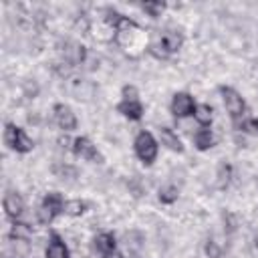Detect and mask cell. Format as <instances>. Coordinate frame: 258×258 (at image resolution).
<instances>
[{
    "label": "cell",
    "instance_id": "cell-18",
    "mask_svg": "<svg viewBox=\"0 0 258 258\" xmlns=\"http://www.w3.org/2000/svg\"><path fill=\"white\" fill-rule=\"evenodd\" d=\"M230 175H232V167L230 163H222L220 169H218V179H216V187L224 189L228 183H230Z\"/></svg>",
    "mask_w": 258,
    "mask_h": 258
},
{
    "label": "cell",
    "instance_id": "cell-7",
    "mask_svg": "<svg viewBox=\"0 0 258 258\" xmlns=\"http://www.w3.org/2000/svg\"><path fill=\"white\" fill-rule=\"evenodd\" d=\"M196 109L194 105V99L189 93H175L173 95V101H171V113L175 119H183L187 115H191Z\"/></svg>",
    "mask_w": 258,
    "mask_h": 258
},
{
    "label": "cell",
    "instance_id": "cell-14",
    "mask_svg": "<svg viewBox=\"0 0 258 258\" xmlns=\"http://www.w3.org/2000/svg\"><path fill=\"white\" fill-rule=\"evenodd\" d=\"M95 248H97V252H101L103 256L115 252V236L109 234V232L99 234V236L95 238Z\"/></svg>",
    "mask_w": 258,
    "mask_h": 258
},
{
    "label": "cell",
    "instance_id": "cell-29",
    "mask_svg": "<svg viewBox=\"0 0 258 258\" xmlns=\"http://www.w3.org/2000/svg\"><path fill=\"white\" fill-rule=\"evenodd\" d=\"M254 246H256V248H258V236H256V238H254Z\"/></svg>",
    "mask_w": 258,
    "mask_h": 258
},
{
    "label": "cell",
    "instance_id": "cell-13",
    "mask_svg": "<svg viewBox=\"0 0 258 258\" xmlns=\"http://www.w3.org/2000/svg\"><path fill=\"white\" fill-rule=\"evenodd\" d=\"M46 258H71L69 256V248L64 246V242L52 234L50 242H48V248H46Z\"/></svg>",
    "mask_w": 258,
    "mask_h": 258
},
{
    "label": "cell",
    "instance_id": "cell-11",
    "mask_svg": "<svg viewBox=\"0 0 258 258\" xmlns=\"http://www.w3.org/2000/svg\"><path fill=\"white\" fill-rule=\"evenodd\" d=\"M2 204H4V210H6V214L10 218H18L22 214V210H24V202H22V198L16 191H8L4 196V202Z\"/></svg>",
    "mask_w": 258,
    "mask_h": 258
},
{
    "label": "cell",
    "instance_id": "cell-27",
    "mask_svg": "<svg viewBox=\"0 0 258 258\" xmlns=\"http://www.w3.org/2000/svg\"><path fill=\"white\" fill-rule=\"evenodd\" d=\"M105 258H123V256H121V254H119V252L115 250V252H111V254H107Z\"/></svg>",
    "mask_w": 258,
    "mask_h": 258
},
{
    "label": "cell",
    "instance_id": "cell-8",
    "mask_svg": "<svg viewBox=\"0 0 258 258\" xmlns=\"http://www.w3.org/2000/svg\"><path fill=\"white\" fill-rule=\"evenodd\" d=\"M73 151H75L79 157L87 159V161H97V163L103 161V155L97 151V147H95L87 137H77V139L73 141Z\"/></svg>",
    "mask_w": 258,
    "mask_h": 258
},
{
    "label": "cell",
    "instance_id": "cell-15",
    "mask_svg": "<svg viewBox=\"0 0 258 258\" xmlns=\"http://www.w3.org/2000/svg\"><path fill=\"white\" fill-rule=\"evenodd\" d=\"M30 236H32V230H30L28 224H24V222H14V224H12V228H10V238H12V240H16V242H26Z\"/></svg>",
    "mask_w": 258,
    "mask_h": 258
},
{
    "label": "cell",
    "instance_id": "cell-1",
    "mask_svg": "<svg viewBox=\"0 0 258 258\" xmlns=\"http://www.w3.org/2000/svg\"><path fill=\"white\" fill-rule=\"evenodd\" d=\"M127 54H137L135 50L145 48V32L131 18L119 14L115 20V38H113Z\"/></svg>",
    "mask_w": 258,
    "mask_h": 258
},
{
    "label": "cell",
    "instance_id": "cell-6",
    "mask_svg": "<svg viewBox=\"0 0 258 258\" xmlns=\"http://www.w3.org/2000/svg\"><path fill=\"white\" fill-rule=\"evenodd\" d=\"M135 153L145 165H151L157 157V141L149 131H141L135 137Z\"/></svg>",
    "mask_w": 258,
    "mask_h": 258
},
{
    "label": "cell",
    "instance_id": "cell-21",
    "mask_svg": "<svg viewBox=\"0 0 258 258\" xmlns=\"http://www.w3.org/2000/svg\"><path fill=\"white\" fill-rule=\"evenodd\" d=\"M141 8H143V12H147L149 16H153V18H157V16H161V12L165 10V4L163 2H143L141 4Z\"/></svg>",
    "mask_w": 258,
    "mask_h": 258
},
{
    "label": "cell",
    "instance_id": "cell-26",
    "mask_svg": "<svg viewBox=\"0 0 258 258\" xmlns=\"http://www.w3.org/2000/svg\"><path fill=\"white\" fill-rule=\"evenodd\" d=\"M250 127H252L256 133H258V119H252V121H250Z\"/></svg>",
    "mask_w": 258,
    "mask_h": 258
},
{
    "label": "cell",
    "instance_id": "cell-2",
    "mask_svg": "<svg viewBox=\"0 0 258 258\" xmlns=\"http://www.w3.org/2000/svg\"><path fill=\"white\" fill-rule=\"evenodd\" d=\"M181 42H183L181 32L173 30V28H167V30H161L157 40H153L149 44V52L157 58H167L171 52H177L181 48Z\"/></svg>",
    "mask_w": 258,
    "mask_h": 258
},
{
    "label": "cell",
    "instance_id": "cell-28",
    "mask_svg": "<svg viewBox=\"0 0 258 258\" xmlns=\"http://www.w3.org/2000/svg\"><path fill=\"white\" fill-rule=\"evenodd\" d=\"M58 143H60L62 147H69V139H67V137H60V139H58Z\"/></svg>",
    "mask_w": 258,
    "mask_h": 258
},
{
    "label": "cell",
    "instance_id": "cell-23",
    "mask_svg": "<svg viewBox=\"0 0 258 258\" xmlns=\"http://www.w3.org/2000/svg\"><path fill=\"white\" fill-rule=\"evenodd\" d=\"M206 254H208V258H222V248L218 246V242L216 240H208L206 242Z\"/></svg>",
    "mask_w": 258,
    "mask_h": 258
},
{
    "label": "cell",
    "instance_id": "cell-24",
    "mask_svg": "<svg viewBox=\"0 0 258 258\" xmlns=\"http://www.w3.org/2000/svg\"><path fill=\"white\" fill-rule=\"evenodd\" d=\"M123 101H139L137 99V89L133 85H125L123 87Z\"/></svg>",
    "mask_w": 258,
    "mask_h": 258
},
{
    "label": "cell",
    "instance_id": "cell-17",
    "mask_svg": "<svg viewBox=\"0 0 258 258\" xmlns=\"http://www.w3.org/2000/svg\"><path fill=\"white\" fill-rule=\"evenodd\" d=\"M194 117H196V121H198L202 127H208V125L212 123V119H214L212 107H210V105H196V109H194Z\"/></svg>",
    "mask_w": 258,
    "mask_h": 258
},
{
    "label": "cell",
    "instance_id": "cell-10",
    "mask_svg": "<svg viewBox=\"0 0 258 258\" xmlns=\"http://www.w3.org/2000/svg\"><path fill=\"white\" fill-rule=\"evenodd\" d=\"M159 141H161L167 149H171V151H177V153L183 151L181 139H179L177 133H175L173 129H169V127H159Z\"/></svg>",
    "mask_w": 258,
    "mask_h": 258
},
{
    "label": "cell",
    "instance_id": "cell-19",
    "mask_svg": "<svg viewBox=\"0 0 258 258\" xmlns=\"http://www.w3.org/2000/svg\"><path fill=\"white\" fill-rule=\"evenodd\" d=\"M87 210V204L83 200H69L64 202V214L69 216H81Z\"/></svg>",
    "mask_w": 258,
    "mask_h": 258
},
{
    "label": "cell",
    "instance_id": "cell-25",
    "mask_svg": "<svg viewBox=\"0 0 258 258\" xmlns=\"http://www.w3.org/2000/svg\"><path fill=\"white\" fill-rule=\"evenodd\" d=\"M224 224H226V226H224V228H226V232H228V234H232V232L236 230V216H234V214H230V212H226V214H224Z\"/></svg>",
    "mask_w": 258,
    "mask_h": 258
},
{
    "label": "cell",
    "instance_id": "cell-22",
    "mask_svg": "<svg viewBox=\"0 0 258 258\" xmlns=\"http://www.w3.org/2000/svg\"><path fill=\"white\" fill-rule=\"evenodd\" d=\"M52 171H54L58 177H62V179H64V177H77V169L71 167V165H58V163H56V165L52 167Z\"/></svg>",
    "mask_w": 258,
    "mask_h": 258
},
{
    "label": "cell",
    "instance_id": "cell-12",
    "mask_svg": "<svg viewBox=\"0 0 258 258\" xmlns=\"http://www.w3.org/2000/svg\"><path fill=\"white\" fill-rule=\"evenodd\" d=\"M117 111H119L123 117L131 119V121H139L141 115H143V105H141L139 101H121V103L117 105Z\"/></svg>",
    "mask_w": 258,
    "mask_h": 258
},
{
    "label": "cell",
    "instance_id": "cell-20",
    "mask_svg": "<svg viewBox=\"0 0 258 258\" xmlns=\"http://www.w3.org/2000/svg\"><path fill=\"white\" fill-rule=\"evenodd\" d=\"M177 200V187L175 185H163L159 189V202L161 204H173Z\"/></svg>",
    "mask_w": 258,
    "mask_h": 258
},
{
    "label": "cell",
    "instance_id": "cell-4",
    "mask_svg": "<svg viewBox=\"0 0 258 258\" xmlns=\"http://www.w3.org/2000/svg\"><path fill=\"white\" fill-rule=\"evenodd\" d=\"M220 93H222V99H224V105H226L230 117L234 119V125L242 123L244 115H246V103L240 97V93L234 91L232 87H220Z\"/></svg>",
    "mask_w": 258,
    "mask_h": 258
},
{
    "label": "cell",
    "instance_id": "cell-16",
    "mask_svg": "<svg viewBox=\"0 0 258 258\" xmlns=\"http://www.w3.org/2000/svg\"><path fill=\"white\" fill-rule=\"evenodd\" d=\"M194 143H196V147H198L200 151L210 149V147L214 145V135H212V131H210V129H200V131L194 135Z\"/></svg>",
    "mask_w": 258,
    "mask_h": 258
},
{
    "label": "cell",
    "instance_id": "cell-3",
    "mask_svg": "<svg viewBox=\"0 0 258 258\" xmlns=\"http://www.w3.org/2000/svg\"><path fill=\"white\" fill-rule=\"evenodd\" d=\"M60 212H64V202H62V196L58 191H50L44 196L40 208L36 210V216H38V222L40 224H50Z\"/></svg>",
    "mask_w": 258,
    "mask_h": 258
},
{
    "label": "cell",
    "instance_id": "cell-9",
    "mask_svg": "<svg viewBox=\"0 0 258 258\" xmlns=\"http://www.w3.org/2000/svg\"><path fill=\"white\" fill-rule=\"evenodd\" d=\"M54 121L62 131H73L77 127V117H75L73 109L64 103L54 105Z\"/></svg>",
    "mask_w": 258,
    "mask_h": 258
},
{
    "label": "cell",
    "instance_id": "cell-5",
    "mask_svg": "<svg viewBox=\"0 0 258 258\" xmlns=\"http://www.w3.org/2000/svg\"><path fill=\"white\" fill-rule=\"evenodd\" d=\"M4 139H6V143L14 149V151H18V153H28L32 147H34V143H32V139L24 133V129H20V127H16L14 123H6V129H4Z\"/></svg>",
    "mask_w": 258,
    "mask_h": 258
}]
</instances>
